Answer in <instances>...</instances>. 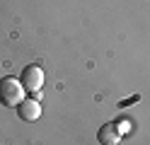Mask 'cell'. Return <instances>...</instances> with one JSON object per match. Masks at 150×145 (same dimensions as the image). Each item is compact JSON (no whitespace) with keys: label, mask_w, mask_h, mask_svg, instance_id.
<instances>
[{"label":"cell","mask_w":150,"mask_h":145,"mask_svg":"<svg viewBox=\"0 0 150 145\" xmlns=\"http://www.w3.org/2000/svg\"><path fill=\"white\" fill-rule=\"evenodd\" d=\"M27 90L22 87V82L17 80V77L7 75L0 80V104L7 106V109H15V106H20L22 99H24Z\"/></svg>","instance_id":"1"},{"label":"cell","mask_w":150,"mask_h":145,"mask_svg":"<svg viewBox=\"0 0 150 145\" xmlns=\"http://www.w3.org/2000/svg\"><path fill=\"white\" fill-rule=\"evenodd\" d=\"M20 82H22V87L27 90L29 97L39 99V97H41V87H44V68L36 65V63L27 65L22 70V75H20Z\"/></svg>","instance_id":"2"},{"label":"cell","mask_w":150,"mask_h":145,"mask_svg":"<svg viewBox=\"0 0 150 145\" xmlns=\"http://www.w3.org/2000/svg\"><path fill=\"white\" fill-rule=\"evenodd\" d=\"M17 114H20L22 121H36L41 116V104L39 99H34V97H24L22 104L17 106Z\"/></svg>","instance_id":"3"},{"label":"cell","mask_w":150,"mask_h":145,"mask_svg":"<svg viewBox=\"0 0 150 145\" xmlns=\"http://www.w3.org/2000/svg\"><path fill=\"white\" fill-rule=\"evenodd\" d=\"M97 140H99L102 145H116V143L121 140V131H119V126H116L114 121L104 123V126L97 131Z\"/></svg>","instance_id":"4"}]
</instances>
